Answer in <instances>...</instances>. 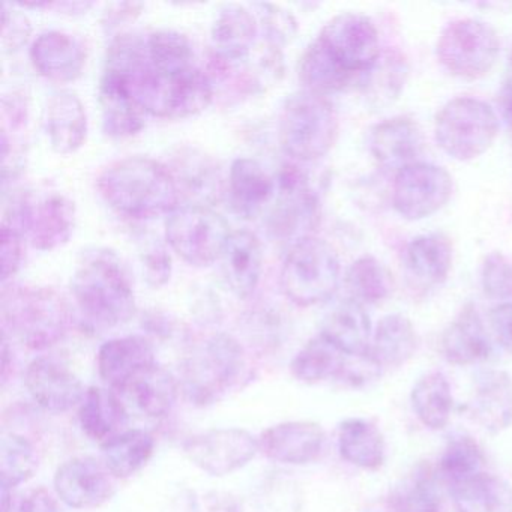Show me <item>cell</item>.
Returning <instances> with one entry per match:
<instances>
[{"instance_id": "1", "label": "cell", "mask_w": 512, "mask_h": 512, "mask_svg": "<svg viewBox=\"0 0 512 512\" xmlns=\"http://www.w3.org/2000/svg\"><path fill=\"white\" fill-rule=\"evenodd\" d=\"M97 185L116 212L133 220L170 215L181 200L169 167L148 157L115 161L101 172Z\"/></svg>"}, {"instance_id": "2", "label": "cell", "mask_w": 512, "mask_h": 512, "mask_svg": "<svg viewBox=\"0 0 512 512\" xmlns=\"http://www.w3.org/2000/svg\"><path fill=\"white\" fill-rule=\"evenodd\" d=\"M71 290L83 316L101 328L127 323L136 313L130 277L109 251H95L79 263Z\"/></svg>"}, {"instance_id": "3", "label": "cell", "mask_w": 512, "mask_h": 512, "mask_svg": "<svg viewBox=\"0 0 512 512\" xmlns=\"http://www.w3.org/2000/svg\"><path fill=\"white\" fill-rule=\"evenodd\" d=\"M2 317L11 334L32 350L59 343L73 320L68 302L49 287H4Z\"/></svg>"}, {"instance_id": "4", "label": "cell", "mask_w": 512, "mask_h": 512, "mask_svg": "<svg viewBox=\"0 0 512 512\" xmlns=\"http://www.w3.org/2000/svg\"><path fill=\"white\" fill-rule=\"evenodd\" d=\"M280 143L283 151L298 161L325 157L338 137V116L325 95L299 91L290 95L280 115Z\"/></svg>"}, {"instance_id": "5", "label": "cell", "mask_w": 512, "mask_h": 512, "mask_svg": "<svg viewBox=\"0 0 512 512\" xmlns=\"http://www.w3.org/2000/svg\"><path fill=\"white\" fill-rule=\"evenodd\" d=\"M340 274L337 251L328 242L311 236L290 247L281 268V289L293 304L313 307L334 296Z\"/></svg>"}, {"instance_id": "6", "label": "cell", "mask_w": 512, "mask_h": 512, "mask_svg": "<svg viewBox=\"0 0 512 512\" xmlns=\"http://www.w3.org/2000/svg\"><path fill=\"white\" fill-rule=\"evenodd\" d=\"M434 134L445 154L457 161H470L491 148L499 134V121L484 101L455 98L437 115Z\"/></svg>"}, {"instance_id": "7", "label": "cell", "mask_w": 512, "mask_h": 512, "mask_svg": "<svg viewBox=\"0 0 512 512\" xmlns=\"http://www.w3.org/2000/svg\"><path fill=\"white\" fill-rule=\"evenodd\" d=\"M244 365V352L235 338L212 335L185 362V395L199 406L215 403L238 382Z\"/></svg>"}, {"instance_id": "8", "label": "cell", "mask_w": 512, "mask_h": 512, "mask_svg": "<svg viewBox=\"0 0 512 512\" xmlns=\"http://www.w3.org/2000/svg\"><path fill=\"white\" fill-rule=\"evenodd\" d=\"M230 235L227 221L206 206H179L167 215V244L184 262L197 268L218 262Z\"/></svg>"}, {"instance_id": "9", "label": "cell", "mask_w": 512, "mask_h": 512, "mask_svg": "<svg viewBox=\"0 0 512 512\" xmlns=\"http://www.w3.org/2000/svg\"><path fill=\"white\" fill-rule=\"evenodd\" d=\"M500 53L496 31L475 19H460L446 25L437 41V58L452 74L478 80L493 70Z\"/></svg>"}, {"instance_id": "10", "label": "cell", "mask_w": 512, "mask_h": 512, "mask_svg": "<svg viewBox=\"0 0 512 512\" xmlns=\"http://www.w3.org/2000/svg\"><path fill=\"white\" fill-rule=\"evenodd\" d=\"M2 224L22 233L37 250L52 251L70 241L76 226V206L61 193H49L37 200L20 197Z\"/></svg>"}, {"instance_id": "11", "label": "cell", "mask_w": 512, "mask_h": 512, "mask_svg": "<svg viewBox=\"0 0 512 512\" xmlns=\"http://www.w3.org/2000/svg\"><path fill=\"white\" fill-rule=\"evenodd\" d=\"M316 41L352 77L371 73L380 59L379 32L362 14H338L323 26Z\"/></svg>"}, {"instance_id": "12", "label": "cell", "mask_w": 512, "mask_h": 512, "mask_svg": "<svg viewBox=\"0 0 512 512\" xmlns=\"http://www.w3.org/2000/svg\"><path fill=\"white\" fill-rule=\"evenodd\" d=\"M320 223V202L307 176L295 166H286L278 178V200L269 215V232L290 241V247L311 238Z\"/></svg>"}, {"instance_id": "13", "label": "cell", "mask_w": 512, "mask_h": 512, "mask_svg": "<svg viewBox=\"0 0 512 512\" xmlns=\"http://www.w3.org/2000/svg\"><path fill=\"white\" fill-rule=\"evenodd\" d=\"M452 193L454 181L443 167L418 161L397 172L392 202L406 220H424L439 212Z\"/></svg>"}, {"instance_id": "14", "label": "cell", "mask_w": 512, "mask_h": 512, "mask_svg": "<svg viewBox=\"0 0 512 512\" xmlns=\"http://www.w3.org/2000/svg\"><path fill=\"white\" fill-rule=\"evenodd\" d=\"M259 449V439L241 428H218L196 434L184 443L188 460L212 476L230 475L247 466Z\"/></svg>"}, {"instance_id": "15", "label": "cell", "mask_w": 512, "mask_h": 512, "mask_svg": "<svg viewBox=\"0 0 512 512\" xmlns=\"http://www.w3.org/2000/svg\"><path fill=\"white\" fill-rule=\"evenodd\" d=\"M115 479L104 463L77 457L59 467L53 484L58 499L70 508L95 509L115 496Z\"/></svg>"}, {"instance_id": "16", "label": "cell", "mask_w": 512, "mask_h": 512, "mask_svg": "<svg viewBox=\"0 0 512 512\" xmlns=\"http://www.w3.org/2000/svg\"><path fill=\"white\" fill-rule=\"evenodd\" d=\"M25 383L35 403L55 413L68 412L82 403L86 392L79 377L50 356H41L29 364Z\"/></svg>"}, {"instance_id": "17", "label": "cell", "mask_w": 512, "mask_h": 512, "mask_svg": "<svg viewBox=\"0 0 512 512\" xmlns=\"http://www.w3.org/2000/svg\"><path fill=\"white\" fill-rule=\"evenodd\" d=\"M259 34V23L250 8L239 4L224 5L212 25L209 61L221 65L242 64L259 46Z\"/></svg>"}, {"instance_id": "18", "label": "cell", "mask_w": 512, "mask_h": 512, "mask_svg": "<svg viewBox=\"0 0 512 512\" xmlns=\"http://www.w3.org/2000/svg\"><path fill=\"white\" fill-rule=\"evenodd\" d=\"M325 439V431L317 422H283L263 431L259 449L277 463L307 464L322 454Z\"/></svg>"}, {"instance_id": "19", "label": "cell", "mask_w": 512, "mask_h": 512, "mask_svg": "<svg viewBox=\"0 0 512 512\" xmlns=\"http://www.w3.org/2000/svg\"><path fill=\"white\" fill-rule=\"evenodd\" d=\"M169 167V166H167ZM178 185L179 194L190 205L212 208L223 196V179L217 163L197 149H181L169 167Z\"/></svg>"}, {"instance_id": "20", "label": "cell", "mask_w": 512, "mask_h": 512, "mask_svg": "<svg viewBox=\"0 0 512 512\" xmlns=\"http://www.w3.org/2000/svg\"><path fill=\"white\" fill-rule=\"evenodd\" d=\"M221 274L233 295L250 298L259 286L263 271V251L260 239L248 230H236L230 235L220 260Z\"/></svg>"}, {"instance_id": "21", "label": "cell", "mask_w": 512, "mask_h": 512, "mask_svg": "<svg viewBox=\"0 0 512 512\" xmlns=\"http://www.w3.org/2000/svg\"><path fill=\"white\" fill-rule=\"evenodd\" d=\"M31 61L38 74L52 82H74L82 76L86 50L73 35L49 31L32 44Z\"/></svg>"}, {"instance_id": "22", "label": "cell", "mask_w": 512, "mask_h": 512, "mask_svg": "<svg viewBox=\"0 0 512 512\" xmlns=\"http://www.w3.org/2000/svg\"><path fill=\"white\" fill-rule=\"evenodd\" d=\"M155 364L154 347L137 335L107 341L98 352V373L116 391H124L134 377Z\"/></svg>"}, {"instance_id": "23", "label": "cell", "mask_w": 512, "mask_h": 512, "mask_svg": "<svg viewBox=\"0 0 512 512\" xmlns=\"http://www.w3.org/2000/svg\"><path fill=\"white\" fill-rule=\"evenodd\" d=\"M44 125L56 154H74L85 145L88 115L82 101L73 92L59 91L49 98L44 110Z\"/></svg>"}, {"instance_id": "24", "label": "cell", "mask_w": 512, "mask_h": 512, "mask_svg": "<svg viewBox=\"0 0 512 512\" xmlns=\"http://www.w3.org/2000/svg\"><path fill=\"white\" fill-rule=\"evenodd\" d=\"M421 151V130L413 119L406 116L382 122L371 134V152L385 169L400 172L404 167L418 163L416 157Z\"/></svg>"}, {"instance_id": "25", "label": "cell", "mask_w": 512, "mask_h": 512, "mask_svg": "<svg viewBox=\"0 0 512 512\" xmlns=\"http://www.w3.org/2000/svg\"><path fill=\"white\" fill-rule=\"evenodd\" d=\"M100 104L107 136L124 139L145 127V112L134 100L125 80L113 71L104 70L101 77Z\"/></svg>"}, {"instance_id": "26", "label": "cell", "mask_w": 512, "mask_h": 512, "mask_svg": "<svg viewBox=\"0 0 512 512\" xmlns=\"http://www.w3.org/2000/svg\"><path fill=\"white\" fill-rule=\"evenodd\" d=\"M166 76V74H164ZM215 97V86L208 71L193 67L166 76L163 118L184 119L205 112Z\"/></svg>"}, {"instance_id": "27", "label": "cell", "mask_w": 512, "mask_h": 512, "mask_svg": "<svg viewBox=\"0 0 512 512\" xmlns=\"http://www.w3.org/2000/svg\"><path fill=\"white\" fill-rule=\"evenodd\" d=\"M346 356L361 358L370 350L371 322L364 305L353 299L340 302L323 320L322 334Z\"/></svg>"}, {"instance_id": "28", "label": "cell", "mask_w": 512, "mask_h": 512, "mask_svg": "<svg viewBox=\"0 0 512 512\" xmlns=\"http://www.w3.org/2000/svg\"><path fill=\"white\" fill-rule=\"evenodd\" d=\"M473 419L490 433L512 425V379L505 371H487L476 382L470 401Z\"/></svg>"}, {"instance_id": "29", "label": "cell", "mask_w": 512, "mask_h": 512, "mask_svg": "<svg viewBox=\"0 0 512 512\" xmlns=\"http://www.w3.org/2000/svg\"><path fill=\"white\" fill-rule=\"evenodd\" d=\"M274 193V179L262 164L251 158L233 161L229 173V196L236 214L248 220L256 217Z\"/></svg>"}, {"instance_id": "30", "label": "cell", "mask_w": 512, "mask_h": 512, "mask_svg": "<svg viewBox=\"0 0 512 512\" xmlns=\"http://www.w3.org/2000/svg\"><path fill=\"white\" fill-rule=\"evenodd\" d=\"M442 352L446 361L454 365H472L490 356V338L473 305H467L446 329Z\"/></svg>"}, {"instance_id": "31", "label": "cell", "mask_w": 512, "mask_h": 512, "mask_svg": "<svg viewBox=\"0 0 512 512\" xmlns=\"http://www.w3.org/2000/svg\"><path fill=\"white\" fill-rule=\"evenodd\" d=\"M418 347L415 326L403 314H388L380 320L371 340L367 355L382 368L401 367Z\"/></svg>"}, {"instance_id": "32", "label": "cell", "mask_w": 512, "mask_h": 512, "mask_svg": "<svg viewBox=\"0 0 512 512\" xmlns=\"http://www.w3.org/2000/svg\"><path fill=\"white\" fill-rule=\"evenodd\" d=\"M83 433L94 440L112 439L122 433L128 415L118 395L110 389L92 386L85 392L79 412Z\"/></svg>"}, {"instance_id": "33", "label": "cell", "mask_w": 512, "mask_h": 512, "mask_svg": "<svg viewBox=\"0 0 512 512\" xmlns=\"http://www.w3.org/2000/svg\"><path fill=\"white\" fill-rule=\"evenodd\" d=\"M407 271L424 284H442L452 266V245L439 233L412 239L404 251Z\"/></svg>"}, {"instance_id": "34", "label": "cell", "mask_w": 512, "mask_h": 512, "mask_svg": "<svg viewBox=\"0 0 512 512\" xmlns=\"http://www.w3.org/2000/svg\"><path fill=\"white\" fill-rule=\"evenodd\" d=\"M457 512H512V485L490 473H479L451 487Z\"/></svg>"}, {"instance_id": "35", "label": "cell", "mask_w": 512, "mask_h": 512, "mask_svg": "<svg viewBox=\"0 0 512 512\" xmlns=\"http://www.w3.org/2000/svg\"><path fill=\"white\" fill-rule=\"evenodd\" d=\"M122 392L140 412L151 418H161L175 406L178 382L170 371L155 364L134 377Z\"/></svg>"}, {"instance_id": "36", "label": "cell", "mask_w": 512, "mask_h": 512, "mask_svg": "<svg viewBox=\"0 0 512 512\" xmlns=\"http://www.w3.org/2000/svg\"><path fill=\"white\" fill-rule=\"evenodd\" d=\"M338 449L347 463L361 469H379L385 461V440L376 425L352 418L338 428Z\"/></svg>"}, {"instance_id": "37", "label": "cell", "mask_w": 512, "mask_h": 512, "mask_svg": "<svg viewBox=\"0 0 512 512\" xmlns=\"http://www.w3.org/2000/svg\"><path fill=\"white\" fill-rule=\"evenodd\" d=\"M155 440L148 431L128 430L101 446L104 466L116 479L128 478L146 466L154 454Z\"/></svg>"}, {"instance_id": "38", "label": "cell", "mask_w": 512, "mask_h": 512, "mask_svg": "<svg viewBox=\"0 0 512 512\" xmlns=\"http://www.w3.org/2000/svg\"><path fill=\"white\" fill-rule=\"evenodd\" d=\"M410 400L416 416L425 427L442 430L448 425L454 400L445 374L434 371L422 376L413 386Z\"/></svg>"}, {"instance_id": "39", "label": "cell", "mask_w": 512, "mask_h": 512, "mask_svg": "<svg viewBox=\"0 0 512 512\" xmlns=\"http://www.w3.org/2000/svg\"><path fill=\"white\" fill-rule=\"evenodd\" d=\"M347 356L323 335L308 341L292 361V374L304 383L343 377Z\"/></svg>"}, {"instance_id": "40", "label": "cell", "mask_w": 512, "mask_h": 512, "mask_svg": "<svg viewBox=\"0 0 512 512\" xmlns=\"http://www.w3.org/2000/svg\"><path fill=\"white\" fill-rule=\"evenodd\" d=\"M299 79L307 91L326 95L331 92L343 91L350 85L353 77L332 61L317 41L305 50L299 64Z\"/></svg>"}, {"instance_id": "41", "label": "cell", "mask_w": 512, "mask_h": 512, "mask_svg": "<svg viewBox=\"0 0 512 512\" xmlns=\"http://www.w3.org/2000/svg\"><path fill=\"white\" fill-rule=\"evenodd\" d=\"M146 52L149 64L166 76L196 67L193 46L181 32L170 29L152 32L146 37Z\"/></svg>"}, {"instance_id": "42", "label": "cell", "mask_w": 512, "mask_h": 512, "mask_svg": "<svg viewBox=\"0 0 512 512\" xmlns=\"http://www.w3.org/2000/svg\"><path fill=\"white\" fill-rule=\"evenodd\" d=\"M346 286L353 301L359 304H377L392 292V275L386 266L373 256H362L350 265Z\"/></svg>"}, {"instance_id": "43", "label": "cell", "mask_w": 512, "mask_h": 512, "mask_svg": "<svg viewBox=\"0 0 512 512\" xmlns=\"http://www.w3.org/2000/svg\"><path fill=\"white\" fill-rule=\"evenodd\" d=\"M392 512H439L440 493L428 467H418L392 491Z\"/></svg>"}, {"instance_id": "44", "label": "cell", "mask_w": 512, "mask_h": 512, "mask_svg": "<svg viewBox=\"0 0 512 512\" xmlns=\"http://www.w3.org/2000/svg\"><path fill=\"white\" fill-rule=\"evenodd\" d=\"M38 467L37 451L22 434L4 433L0 443L2 488L11 490L34 476Z\"/></svg>"}, {"instance_id": "45", "label": "cell", "mask_w": 512, "mask_h": 512, "mask_svg": "<svg viewBox=\"0 0 512 512\" xmlns=\"http://www.w3.org/2000/svg\"><path fill=\"white\" fill-rule=\"evenodd\" d=\"M484 454L469 436L452 439L440 458L439 472L449 487L484 472Z\"/></svg>"}, {"instance_id": "46", "label": "cell", "mask_w": 512, "mask_h": 512, "mask_svg": "<svg viewBox=\"0 0 512 512\" xmlns=\"http://www.w3.org/2000/svg\"><path fill=\"white\" fill-rule=\"evenodd\" d=\"M251 11L259 23L263 41L278 47V49H283L298 34V23H296L295 17L280 5L259 2V4L251 5Z\"/></svg>"}, {"instance_id": "47", "label": "cell", "mask_w": 512, "mask_h": 512, "mask_svg": "<svg viewBox=\"0 0 512 512\" xmlns=\"http://www.w3.org/2000/svg\"><path fill=\"white\" fill-rule=\"evenodd\" d=\"M485 295L499 301L512 299V263L502 253H491L485 259L481 272Z\"/></svg>"}, {"instance_id": "48", "label": "cell", "mask_w": 512, "mask_h": 512, "mask_svg": "<svg viewBox=\"0 0 512 512\" xmlns=\"http://www.w3.org/2000/svg\"><path fill=\"white\" fill-rule=\"evenodd\" d=\"M371 85H373V97L379 101L397 97L404 85L406 67L397 56L386 58L383 64L377 62L376 67L371 71Z\"/></svg>"}, {"instance_id": "49", "label": "cell", "mask_w": 512, "mask_h": 512, "mask_svg": "<svg viewBox=\"0 0 512 512\" xmlns=\"http://www.w3.org/2000/svg\"><path fill=\"white\" fill-rule=\"evenodd\" d=\"M143 275L146 283L151 287H161L170 280L172 275V259L166 248L160 242H151L145 245L140 253Z\"/></svg>"}, {"instance_id": "50", "label": "cell", "mask_w": 512, "mask_h": 512, "mask_svg": "<svg viewBox=\"0 0 512 512\" xmlns=\"http://www.w3.org/2000/svg\"><path fill=\"white\" fill-rule=\"evenodd\" d=\"M23 238L22 233L17 232L8 224H2V247H0V277L2 283L14 277L19 272L23 262Z\"/></svg>"}, {"instance_id": "51", "label": "cell", "mask_w": 512, "mask_h": 512, "mask_svg": "<svg viewBox=\"0 0 512 512\" xmlns=\"http://www.w3.org/2000/svg\"><path fill=\"white\" fill-rule=\"evenodd\" d=\"M32 26L28 17L20 11L10 8V4L4 5L2 14V44L7 50H19L31 35Z\"/></svg>"}, {"instance_id": "52", "label": "cell", "mask_w": 512, "mask_h": 512, "mask_svg": "<svg viewBox=\"0 0 512 512\" xmlns=\"http://www.w3.org/2000/svg\"><path fill=\"white\" fill-rule=\"evenodd\" d=\"M488 320L497 344L512 355V302H502L494 307Z\"/></svg>"}, {"instance_id": "53", "label": "cell", "mask_w": 512, "mask_h": 512, "mask_svg": "<svg viewBox=\"0 0 512 512\" xmlns=\"http://www.w3.org/2000/svg\"><path fill=\"white\" fill-rule=\"evenodd\" d=\"M10 512H65V509L61 506V500L41 487L25 494Z\"/></svg>"}, {"instance_id": "54", "label": "cell", "mask_w": 512, "mask_h": 512, "mask_svg": "<svg viewBox=\"0 0 512 512\" xmlns=\"http://www.w3.org/2000/svg\"><path fill=\"white\" fill-rule=\"evenodd\" d=\"M143 5L134 4V2H122V4H112L107 8L103 16V28L106 32L116 31L124 26L125 23L134 22L142 14Z\"/></svg>"}, {"instance_id": "55", "label": "cell", "mask_w": 512, "mask_h": 512, "mask_svg": "<svg viewBox=\"0 0 512 512\" xmlns=\"http://www.w3.org/2000/svg\"><path fill=\"white\" fill-rule=\"evenodd\" d=\"M202 512H242L241 506L227 494H209L203 502Z\"/></svg>"}, {"instance_id": "56", "label": "cell", "mask_w": 512, "mask_h": 512, "mask_svg": "<svg viewBox=\"0 0 512 512\" xmlns=\"http://www.w3.org/2000/svg\"><path fill=\"white\" fill-rule=\"evenodd\" d=\"M4 112L5 115L10 118L11 127H22L26 122V118H28V109H26V104L23 103L22 98L13 97V100H8L5 98L4 100Z\"/></svg>"}, {"instance_id": "57", "label": "cell", "mask_w": 512, "mask_h": 512, "mask_svg": "<svg viewBox=\"0 0 512 512\" xmlns=\"http://www.w3.org/2000/svg\"><path fill=\"white\" fill-rule=\"evenodd\" d=\"M503 106L506 113L512 119V58L509 62L508 74H506L505 86H503Z\"/></svg>"}]
</instances>
